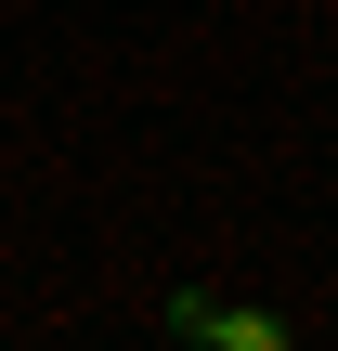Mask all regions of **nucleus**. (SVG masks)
<instances>
[{"label":"nucleus","instance_id":"obj_1","mask_svg":"<svg viewBox=\"0 0 338 351\" xmlns=\"http://www.w3.org/2000/svg\"><path fill=\"white\" fill-rule=\"evenodd\" d=\"M143 326L169 351H300V313H261V300H221V287H169Z\"/></svg>","mask_w":338,"mask_h":351}]
</instances>
